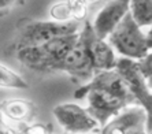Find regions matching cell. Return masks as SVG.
Instances as JSON below:
<instances>
[{
  "label": "cell",
  "mask_w": 152,
  "mask_h": 134,
  "mask_svg": "<svg viewBox=\"0 0 152 134\" xmlns=\"http://www.w3.org/2000/svg\"><path fill=\"white\" fill-rule=\"evenodd\" d=\"M129 12L138 26L145 28L152 25V0H130Z\"/></svg>",
  "instance_id": "obj_12"
},
{
  "label": "cell",
  "mask_w": 152,
  "mask_h": 134,
  "mask_svg": "<svg viewBox=\"0 0 152 134\" xmlns=\"http://www.w3.org/2000/svg\"><path fill=\"white\" fill-rule=\"evenodd\" d=\"M53 71H63L74 82L89 81L95 74L91 53L88 50V21L85 19L78 32V39L58 62Z\"/></svg>",
  "instance_id": "obj_4"
},
{
  "label": "cell",
  "mask_w": 152,
  "mask_h": 134,
  "mask_svg": "<svg viewBox=\"0 0 152 134\" xmlns=\"http://www.w3.org/2000/svg\"><path fill=\"white\" fill-rule=\"evenodd\" d=\"M0 86L8 89H28L29 84L15 71L0 64Z\"/></svg>",
  "instance_id": "obj_13"
},
{
  "label": "cell",
  "mask_w": 152,
  "mask_h": 134,
  "mask_svg": "<svg viewBox=\"0 0 152 134\" xmlns=\"http://www.w3.org/2000/svg\"><path fill=\"white\" fill-rule=\"evenodd\" d=\"M88 3H93V1H99V0H86Z\"/></svg>",
  "instance_id": "obj_21"
},
{
  "label": "cell",
  "mask_w": 152,
  "mask_h": 134,
  "mask_svg": "<svg viewBox=\"0 0 152 134\" xmlns=\"http://www.w3.org/2000/svg\"><path fill=\"white\" fill-rule=\"evenodd\" d=\"M74 97L75 99L86 97V100H88V108L86 109L99 122L100 127L104 126L114 115H117L125 107L134 104L122 96H118L115 93H111L106 89L100 88H78L74 92Z\"/></svg>",
  "instance_id": "obj_5"
},
{
  "label": "cell",
  "mask_w": 152,
  "mask_h": 134,
  "mask_svg": "<svg viewBox=\"0 0 152 134\" xmlns=\"http://www.w3.org/2000/svg\"><path fill=\"white\" fill-rule=\"evenodd\" d=\"M106 40L124 58L141 60L149 52L147 36L142 33L141 26L137 25L129 11Z\"/></svg>",
  "instance_id": "obj_3"
},
{
  "label": "cell",
  "mask_w": 152,
  "mask_h": 134,
  "mask_svg": "<svg viewBox=\"0 0 152 134\" xmlns=\"http://www.w3.org/2000/svg\"><path fill=\"white\" fill-rule=\"evenodd\" d=\"M22 0H0V15H4V14H7V12H10Z\"/></svg>",
  "instance_id": "obj_17"
},
{
  "label": "cell",
  "mask_w": 152,
  "mask_h": 134,
  "mask_svg": "<svg viewBox=\"0 0 152 134\" xmlns=\"http://www.w3.org/2000/svg\"><path fill=\"white\" fill-rule=\"evenodd\" d=\"M50 15L53 21L56 22H70L71 19V14H70V8H69L67 1H59L55 3L53 6H51L50 8Z\"/></svg>",
  "instance_id": "obj_15"
},
{
  "label": "cell",
  "mask_w": 152,
  "mask_h": 134,
  "mask_svg": "<svg viewBox=\"0 0 152 134\" xmlns=\"http://www.w3.org/2000/svg\"><path fill=\"white\" fill-rule=\"evenodd\" d=\"M78 39V32L60 36L36 47H26L15 51L17 58L29 70L39 73H53V68L63 55Z\"/></svg>",
  "instance_id": "obj_1"
},
{
  "label": "cell",
  "mask_w": 152,
  "mask_h": 134,
  "mask_svg": "<svg viewBox=\"0 0 152 134\" xmlns=\"http://www.w3.org/2000/svg\"><path fill=\"white\" fill-rule=\"evenodd\" d=\"M129 1L130 0H108V3H106V6L97 12L92 23L97 37L107 39V36L113 32L114 28L129 11Z\"/></svg>",
  "instance_id": "obj_9"
},
{
  "label": "cell",
  "mask_w": 152,
  "mask_h": 134,
  "mask_svg": "<svg viewBox=\"0 0 152 134\" xmlns=\"http://www.w3.org/2000/svg\"><path fill=\"white\" fill-rule=\"evenodd\" d=\"M23 133H52V126L51 125H33L22 129Z\"/></svg>",
  "instance_id": "obj_16"
},
{
  "label": "cell",
  "mask_w": 152,
  "mask_h": 134,
  "mask_svg": "<svg viewBox=\"0 0 152 134\" xmlns=\"http://www.w3.org/2000/svg\"><path fill=\"white\" fill-rule=\"evenodd\" d=\"M3 133H17V131H15V129H12V127L7 126L4 123L3 119H1V111H0V134Z\"/></svg>",
  "instance_id": "obj_18"
},
{
  "label": "cell",
  "mask_w": 152,
  "mask_h": 134,
  "mask_svg": "<svg viewBox=\"0 0 152 134\" xmlns=\"http://www.w3.org/2000/svg\"><path fill=\"white\" fill-rule=\"evenodd\" d=\"M70 8L71 19L75 22H84L88 17V1L86 0H66Z\"/></svg>",
  "instance_id": "obj_14"
},
{
  "label": "cell",
  "mask_w": 152,
  "mask_h": 134,
  "mask_svg": "<svg viewBox=\"0 0 152 134\" xmlns=\"http://www.w3.org/2000/svg\"><path fill=\"white\" fill-rule=\"evenodd\" d=\"M147 42H148V47H149V50H152V25L149 26V30L148 33H147Z\"/></svg>",
  "instance_id": "obj_19"
},
{
  "label": "cell",
  "mask_w": 152,
  "mask_h": 134,
  "mask_svg": "<svg viewBox=\"0 0 152 134\" xmlns=\"http://www.w3.org/2000/svg\"><path fill=\"white\" fill-rule=\"evenodd\" d=\"M0 111L8 120L29 123L36 117V106L23 99H7L0 103Z\"/></svg>",
  "instance_id": "obj_11"
},
{
  "label": "cell",
  "mask_w": 152,
  "mask_h": 134,
  "mask_svg": "<svg viewBox=\"0 0 152 134\" xmlns=\"http://www.w3.org/2000/svg\"><path fill=\"white\" fill-rule=\"evenodd\" d=\"M88 50L91 53L93 67L96 70H110L117 64V58L114 48L104 39L97 37L92 28V23L88 22Z\"/></svg>",
  "instance_id": "obj_10"
},
{
  "label": "cell",
  "mask_w": 152,
  "mask_h": 134,
  "mask_svg": "<svg viewBox=\"0 0 152 134\" xmlns=\"http://www.w3.org/2000/svg\"><path fill=\"white\" fill-rule=\"evenodd\" d=\"M52 114L62 129L67 133H99L100 130L99 122L88 112V109L73 103L59 104L53 108Z\"/></svg>",
  "instance_id": "obj_7"
},
{
  "label": "cell",
  "mask_w": 152,
  "mask_h": 134,
  "mask_svg": "<svg viewBox=\"0 0 152 134\" xmlns=\"http://www.w3.org/2000/svg\"><path fill=\"white\" fill-rule=\"evenodd\" d=\"M81 29V22H56V21H28L21 23L15 39L12 40V50L18 51L26 47H36L56 39L60 36L77 33Z\"/></svg>",
  "instance_id": "obj_2"
},
{
  "label": "cell",
  "mask_w": 152,
  "mask_h": 134,
  "mask_svg": "<svg viewBox=\"0 0 152 134\" xmlns=\"http://www.w3.org/2000/svg\"><path fill=\"white\" fill-rule=\"evenodd\" d=\"M115 68L124 75L127 88L133 95L136 103L140 104L147 112V131L152 133V89L148 86L147 78L142 75L138 60L129 58L117 59Z\"/></svg>",
  "instance_id": "obj_6"
},
{
  "label": "cell",
  "mask_w": 152,
  "mask_h": 134,
  "mask_svg": "<svg viewBox=\"0 0 152 134\" xmlns=\"http://www.w3.org/2000/svg\"><path fill=\"white\" fill-rule=\"evenodd\" d=\"M147 131V112L140 104H130L114 115L99 133L103 134H142Z\"/></svg>",
  "instance_id": "obj_8"
},
{
  "label": "cell",
  "mask_w": 152,
  "mask_h": 134,
  "mask_svg": "<svg viewBox=\"0 0 152 134\" xmlns=\"http://www.w3.org/2000/svg\"><path fill=\"white\" fill-rule=\"evenodd\" d=\"M147 82H148V86L152 89V77H149V78H147Z\"/></svg>",
  "instance_id": "obj_20"
}]
</instances>
